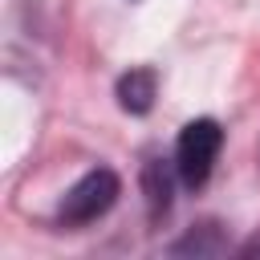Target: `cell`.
I'll return each instance as SVG.
<instances>
[{
  "label": "cell",
  "instance_id": "3957f363",
  "mask_svg": "<svg viewBox=\"0 0 260 260\" xmlns=\"http://www.w3.org/2000/svg\"><path fill=\"white\" fill-rule=\"evenodd\" d=\"M154 89H158L154 69H142V65L138 69H126L118 77V106L126 114H146L154 106Z\"/></svg>",
  "mask_w": 260,
  "mask_h": 260
},
{
  "label": "cell",
  "instance_id": "7a4b0ae2",
  "mask_svg": "<svg viewBox=\"0 0 260 260\" xmlns=\"http://www.w3.org/2000/svg\"><path fill=\"white\" fill-rule=\"evenodd\" d=\"M118 191H122L118 175H114L110 167H98V171L81 175V179H77V183L61 195L57 215H61L65 223H93L98 215H106V211L114 207Z\"/></svg>",
  "mask_w": 260,
  "mask_h": 260
},
{
  "label": "cell",
  "instance_id": "6da1fadb",
  "mask_svg": "<svg viewBox=\"0 0 260 260\" xmlns=\"http://www.w3.org/2000/svg\"><path fill=\"white\" fill-rule=\"evenodd\" d=\"M219 146H223V130L215 118H195L179 130V142H175V171L187 187H203L211 179V167L219 158Z\"/></svg>",
  "mask_w": 260,
  "mask_h": 260
},
{
  "label": "cell",
  "instance_id": "277c9868",
  "mask_svg": "<svg viewBox=\"0 0 260 260\" xmlns=\"http://www.w3.org/2000/svg\"><path fill=\"white\" fill-rule=\"evenodd\" d=\"M142 183H146L150 219H158V215L171 207V175H167V167H162L158 158H150V162H146V171H142Z\"/></svg>",
  "mask_w": 260,
  "mask_h": 260
}]
</instances>
